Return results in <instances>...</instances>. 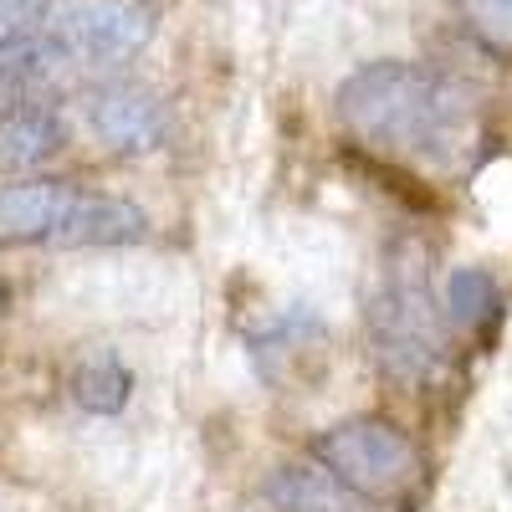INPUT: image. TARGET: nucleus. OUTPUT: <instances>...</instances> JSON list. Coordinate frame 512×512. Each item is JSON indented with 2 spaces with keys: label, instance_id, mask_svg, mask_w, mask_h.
Wrapping results in <instances>:
<instances>
[{
  "label": "nucleus",
  "instance_id": "1",
  "mask_svg": "<svg viewBox=\"0 0 512 512\" xmlns=\"http://www.w3.org/2000/svg\"><path fill=\"white\" fill-rule=\"evenodd\" d=\"M338 128L379 159L446 169L477 139V103L456 77L420 62H364L333 93Z\"/></svg>",
  "mask_w": 512,
  "mask_h": 512
},
{
  "label": "nucleus",
  "instance_id": "4",
  "mask_svg": "<svg viewBox=\"0 0 512 512\" xmlns=\"http://www.w3.org/2000/svg\"><path fill=\"white\" fill-rule=\"evenodd\" d=\"M159 11L154 0H72L52 16V41L77 67H118L134 62L154 41Z\"/></svg>",
  "mask_w": 512,
  "mask_h": 512
},
{
  "label": "nucleus",
  "instance_id": "10",
  "mask_svg": "<svg viewBox=\"0 0 512 512\" xmlns=\"http://www.w3.org/2000/svg\"><path fill=\"white\" fill-rule=\"evenodd\" d=\"M441 308H446V323L461 328V333H492L497 318H502V287L487 267H456L446 277V292H441Z\"/></svg>",
  "mask_w": 512,
  "mask_h": 512
},
{
  "label": "nucleus",
  "instance_id": "7",
  "mask_svg": "<svg viewBox=\"0 0 512 512\" xmlns=\"http://www.w3.org/2000/svg\"><path fill=\"white\" fill-rule=\"evenodd\" d=\"M67 149V118L47 98H21L0 108V175H26Z\"/></svg>",
  "mask_w": 512,
  "mask_h": 512
},
{
  "label": "nucleus",
  "instance_id": "12",
  "mask_svg": "<svg viewBox=\"0 0 512 512\" xmlns=\"http://www.w3.org/2000/svg\"><path fill=\"white\" fill-rule=\"evenodd\" d=\"M456 11L487 52L512 57V0H456Z\"/></svg>",
  "mask_w": 512,
  "mask_h": 512
},
{
  "label": "nucleus",
  "instance_id": "5",
  "mask_svg": "<svg viewBox=\"0 0 512 512\" xmlns=\"http://www.w3.org/2000/svg\"><path fill=\"white\" fill-rule=\"evenodd\" d=\"M82 123L88 134L123 159H139L169 144V108L144 82H103L82 98Z\"/></svg>",
  "mask_w": 512,
  "mask_h": 512
},
{
  "label": "nucleus",
  "instance_id": "13",
  "mask_svg": "<svg viewBox=\"0 0 512 512\" xmlns=\"http://www.w3.org/2000/svg\"><path fill=\"white\" fill-rule=\"evenodd\" d=\"M47 11H52V0H0V41H6V36H26V31H41Z\"/></svg>",
  "mask_w": 512,
  "mask_h": 512
},
{
  "label": "nucleus",
  "instance_id": "9",
  "mask_svg": "<svg viewBox=\"0 0 512 512\" xmlns=\"http://www.w3.org/2000/svg\"><path fill=\"white\" fill-rule=\"evenodd\" d=\"M262 492H267V502L277 512H369V502L359 492H349L318 461H287V466H277Z\"/></svg>",
  "mask_w": 512,
  "mask_h": 512
},
{
  "label": "nucleus",
  "instance_id": "3",
  "mask_svg": "<svg viewBox=\"0 0 512 512\" xmlns=\"http://www.w3.org/2000/svg\"><path fill=\"white\" fill-rule=\"evenodd\" d=\"M313 461L359 492L369 507H395L410 502L425 482V456L420 446L384 415H349L313 436Z\"/></svg>",
  "mask_w": 512,
  "mask_h": 512
},
{
  "label": "nucleus",
  "instance_id": "2",
  "mask_svg": "<svg viewBox=\"0 0 512 512\" xmlns=\"http://www.w3.org/2000/svg\"><path fill=\"white\" fill-rule=\"evenodd\" d=\"M374 364L405 390H420L446 369V313H436L425 262H395L369 303Z\"/></svg>",
  "mask_w": 512,
  "mask_h": 512
},
{
  "label": "nucleus",
  "instance_id": "11",
  "mask_svg": "<svg viewBox=\"0 0 512 512\" xmlns=\"http://www.w3.org/2000/svg\"><path fill=\"white\" fill-rule=\"evenodd\" d=\"M72 400L77 410H88V415H118L128 405V395H134V374H128L113 354H93V359H82L72 369Z\"/></svg>",
  "mask_w": 512,
  "mask_h": 512
},
{
  "label": "nucleus",
  "instance_id": "6",
  "mask_svg": "<svg viewBox=\"0 0 512 512\" xmlns=\"http://www.w3.org/2000/svg\"><path fill=\"white\" fill-rule=\"evenodd\" d=\"M82 190L72 180H11L0 185V246H52Z\"/></svg>",
  "mask_w": 512,
  "mask_h": 512
},
{
  "label": "nucleus",
  "instance_id": "8",
  "mask_svg": "<svg viewBox=\"0 0 512 512\" xmlns=\"http://www.w3.org/2000/svg\"><path fill=\"white\" fill-rule=\"evenodd\" d=\"M144 236H149V216L134 200L82 190L77 210L67 216V226L57 231L52 246H134Z\"/></svg>",
  "mask_w": 512,
  "mask_h": 512
}]
</instances>
